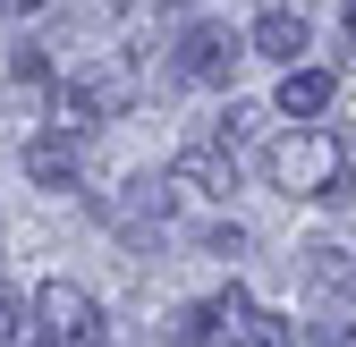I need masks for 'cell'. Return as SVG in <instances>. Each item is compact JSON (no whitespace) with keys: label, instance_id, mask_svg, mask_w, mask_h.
Listing matches in <instances>:
<instances>
[{"label":"cell","instance_id":"cell-1","mask_svg":"<svg viewBox=\"0 0 356 347\" xmlns=\"http://www.w3.org/2000/svg\"><path fill=\"white\" fill-rule=\"evenodd\" d=\"M263 178H272L289 203H331V195L348 187V144L331 136V127L297 119L289 136H272V144H263Z\"/></svg>","mask_w":356,"mask_h":347},{"label":"cell","instance_id":"cell-2","mask_svg":"<svg viewBox=\"0 0 356 347\" xmlns=\"http://www.w3.org/2000/svg\"><path fill=\"white\" fill-rule=\"evenodd\" d=\"M170 339L178 347H289V322L263 314L246 288H220V296H204V305H178Z\"/></svg>","mask_w":356,"mask_h":347},{"label":"cell","instance_id":"cell-3","mask_svg":"<svg viewBox=\"0 0 356 347\" xmlns=\"http://www.w3.org/2000/svg\"><path fill=\"white\" fill-rule=\"evenodd\" d=\"M127 94H136V76H127L119 60L85 68V76H68V85H60V127H68V136H94L102 119H119V110H127Z\"/></svg>","mask_w":356,"mask_h":347},{"label":"cell","instance_id":"cell-4","mask_svg":"<svg viewBox=\"0 0 356 347\" xmlns=\"http://www.w3.org/2000/svg\"><path fill=\"white\" fill-rule=\"evenodd\" d=\"M246 60V34H229L220 17H195L187 34H178V51H170V76L178 85H229Z\"/></svg>","mask_w":356,"mask_h":347},{"label":"cell","instance_id":"cell-5","mask_svg":"<svg viewBox=\"0 0 356 347\" xmlns=\"http://www.w3.org/2000/svg\"><path fill=\"white\" fill-rule=\"evenodd\" d=\"M34 339H51V347H94V339H102V305H94L76 280H42V296H34Z\"/></svg>","mask_w":356,"mask_h":347},{"label":"cell","instance_id":"cell-6","mask_svg":"<svg viewBox=\"0 0 356 347\" xmlns=\"http://www.w3.org/2000/svg\"><path fill=\"white\" fill-rule=\"evenodd\" d=\"M170 203H178V178H127V195H111V203H102V221H111L119 237L153 246V237L170 229Z\"/></svg>","mask_w":356,"mask_h":347},{"label":"cell","instance_id":"cell-7","mask_svg":"<svg viewBox=\"0 0 356 347\" xmlns=\"http://www.w3.org/2000/svg\"><path fill=\"white\" fill-rule=\"evenodd\" d=\"M26 178H34V187H76V178H85V136H68V127L26 136Z\"/></svg>","mask_w":356,"mask_h":347},{"label":"cell","instance_id":"cell-8","mask_svg":"<svg viewBox=\"0 0 356 347\" xmlns=\"http://www.w3.org/2000/svg\"><path fill=\"white\" fill-rule=\"evenodd\" d=\"M170 178H178V187H204V195H229V187H238V153H220V144L195 136L187 153L170 161Z\"/></svg>","mask_w":356,"mask_h":347},{"label":"cell","instance_id":"cell-9","mask_svg":"<svg viewBox=\"0 0 356 347\" xmlns=\"http://www.w3.org/2000/svg\"><path fill=\"white\" fill-rule=\"evenodd\" d=\"M297 271H305V288H314V296H339V305H348V296H356V254L348 246H305L297 254Z\"/></svg>","mask_w":356,"mask_h":347},{"label":"cell","instance_id":"cell-10","mask_svg":"<svg viewBox=\"0 0 356 347\" xmlns=\"http://www.w3.org/2000/svg\"><path fill=\"white\" fill-rule=\"evenodd\" d=\"M246 51H254V60L297 68V51H305V17H297V9H263V17H254V34H246Z\"/></svg>","mask_w":356,"mask_h":347},{"label":"cell","instance_id":"cell-11","mask_svg":"<svg viewBox=\"0 0 356 347\" xmlns=\"http://www.w3.org/2000/svg\"><path fill=\"white\" fill-rule=\"evenodd\" d=\"M331 94H339L331 68H289V76H280V119H323Z\"/></svg>","mask_w":356,"mask_h":347},{"label":"cell","instance_id":"cell-12","mask_svg":"<svg viewBox=\"0 0 356 347\" xmlns=\"http://www.w3.org/2000/svg\"><path fill=\"white\" fill-rule=\"evenodd\" d=\"M9 76H17V85H51V60H42V51H34V42H26V51L9 60Z\"/></svg>","mask_w":356,"mask_h":347},{"label":"cell","instance_id":"cell-13","mask_svg":"<svg viewBox=\"0 0 356 347\" xmlns=\"http://www.w3.org/2000/svg\"><path fill=\"white\" fill-rule=\"evenodd\" d=\"M204 254H220V263H238V254H246V229H204Z\"/></svg>","mask_w":356,"mask_h":347},{"label":"cell","instance_id":"cell-14","mask_svg":"<svg viewBox=\"0 0 356 347\" xmlns=\"http://www.w3.org/2000/svg\"><path fill=\"white\" fill-rule=\"evenodd\" d=\"M0 347H17V296L0 288Z\"/></svg>","mask_w":356,"mask_h":347},{"label":"cell","instance_id":"cell-15","mask_svg":"<svg viewBox=\"0 0 356 347\" xmlns=\"http://www.w3.org/2000/svg\"><path fill=\"white\" fill-rule=\"evenodd\" d=\"M0 9H9V17H34V9H51V0H0Z\"/></svg>","mask_w":356,"mask_h":347},{"label":"cell","instance_id":"cell-16","mask_svg":"<svg viewBox=\"0 0 356 347\" xmlns=\"http://www.w3.org/2000/svg\"><path fill=\"white\" fill-rule=\"evenodd\" d=\"M323 347H356V339H348V330H323Z\"/></svg>","mask_w":356,"mask_h":347},{"label":"cell","instance_id":"cell-17","mask_svg":"<svg viewBox=\"0 0 356 347\" xmlns=\"http://www.w3.org/2000/svg\"><path fill=\"white\" fill-rule=\"evenodd\" d=\"M161 9H195V0H161Z\"/></svg>","mask_w":356,"mask_h":347},{"label":"cell","instance_id":"cell-18","mask_svg":"<svg viewBox=\"0 0 356 347\" xmlns=\"http://www.w3.org/2000/svg\"><path fill=\"white\" fill-rule=\"evenodd\" d=\"M348 34H356V0H348Z\"/></svg>","mask_w":356,"mask_h":347},{"label":"cell","instance_id":"cell-19","mask_svg":"<svg viewBox=\"0 0 356 347\" xmlns=\"http://www.w3.org/2000/svg\"><path fill=\"white\" fill-rule=\"evenodd\" d=\"M26 347H51V339H26Z\"/></svg>","mask_w":356,"mask_h":347},{"label":"cell","instance_id":"cell-20","mask_svg":"<svg viewBox=\"0 0 356 347\" xmlns=\"http://www.w3.org/2000/svg\"><path fill=\"white\" fill-rule=\"evenodd\" d=\"M94 347H111V339H94Z\"/></svg>","mask_w":356,"mask_h":347}]
</instances>
